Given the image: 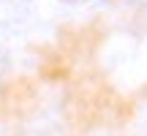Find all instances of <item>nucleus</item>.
I'll return each instance as SVG.
<instances>
[]
</instances>
